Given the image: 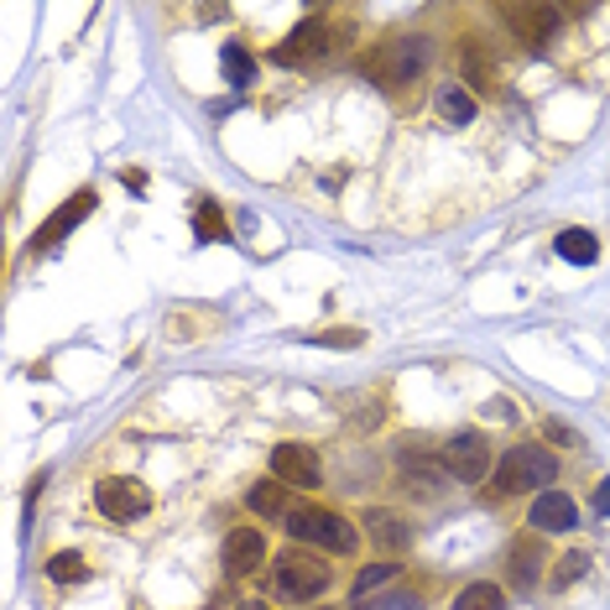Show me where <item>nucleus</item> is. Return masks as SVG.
Returning <instances> with one entry per match:
<instances>
[{
  "instance_id": "obj_15",
  "label": "nucleus",
  "mask_w": 610,
  "mask_h": 610,
  "mask_svg": "<svg viewBox=\"0 0 610 610\" xmlns=\"http://www.w3.org/2000/svg\"><path fill=\"white\" fill-rule=\"evenodd\" d=\"M459 73L469 79V89H475V94H495V58L480 43L459 47Z\"/></svg>"
},
{
  "instance_id": "obj_30",
  "label": "nucleus",
  "mask_w": 610,
  "mask_h": 610,
  "mask_svg": "<svg viewBox=\"0 0 610 610\" xmlns=\"http://www.w3.org/2000/svg\"><path fill=\"white\" fill-rule=\"evenodd\" d=\"M595 516H610V480H600V491H595Z\"/></svg>"
},
{
  "instance_id": "obj_27",
  "label": "nucleus",
  "mask_w": 610,
  "mask_h": 610,
  "mask_svg": "<svg viewBox=\"0 0 610 610\" xmlns=\"http://www.w3.org/2000/svg\"><path fill=\"white\" fill-rule=\"evenodd\" d=\"M371 610H428L418 600V595H392V600H381V606H371Z\"/></svg>"
},
{
  "instance_id": "obj_31",
  "label": "nucleus",
  "mask_w": 610,
  "mask_h": 610,
  "mask_svg": "<svg viewBox=\"0 0 610 610\" xmlns=\"http://www.w3.org/2000/svg\"><path fill=\"white\" fill-rule=\"evenodd\" d=\"M240 610H266V606H261V600H251V606H240Z\"/></svg>"
},
{
  "instance_id": "obj_7",
  "label": "nucleus",
  "mask_w": 610,
  "mask_h": 610,
  "mask_svg": "<svg viewBox=\"0 0 610 610\" xmlns=\"http://www.w3.org/2000/svg\"><path fill=\"white\" fill-rule=\"evenodd\" d=\"M94 506L110 516V522H136V516L152 512V491L141 480H125V475H105L94 486Z\"/></svg>"
},
{
  "instance_id": "obj_6",
  "label": "nucleus",
  "mask_w": 610,
  "mask_h": 610,
  "mask_svg": "<svg viewBox=\"0 0 610 610\" xmlns=\"http://www.w3.org/2000/svg\"><path fill=\"white\" fill-rule=\"evenodd\" d=\"M444 469L454 475V480H465V486H480V480H491V444H486V433H475V428H465V433H454L444 444Z\"/></svg>"
},
{
  "instance_id": "obj_12",
  "label": "nucleus",
  "mask_w": 610,
  "mask_h": 610,
  "mask_svg": "<svg viewBox=\"0 0 610 610\" xmlns=\"http://www.w3.org/2000/svg\"><path fill=\"white\" fill-rule=\"evenodd\" d=\"M89 210H94V188H79V193H73L69 204H63L58 214H52V219H47L43 230L32 235V251H52V246H58V240H63V235H69L73 225H79V219H89Z\"/></svg>"
},
{
  "instance_id": "obj_28",
  "label": "nucleus",
  "mask_w": 610,
  "mask_h": 610,
  "mask_svg": "<svg viewBox=\"0 0 610 610\" xmlns=\"http://www.w3.org/2000/svg\"><path fill=\"white\" fill-rule=\"evenodd\" d=\"M542 428H548V439H553V444H579V433H574V428H563V422H542Z\"/></svg>"
},
{
  "instance_id": "obj_29",
  "label": "nucleus",
  "mask_w": 610,
  "mask_h": 610,
  "mask_svg": "<svg viewBox=\"0 0 610 610\" xmlns=\"http://www.w3.org/2000/svg\"><path fill=\"white\" fill-rule=\"evenodd\" d=\"M486 418H501V422H512L516 412H512V402H506V397H491V402H486Z\"/></svg>"
},
{
  "instance_id": "obj_17",
  "label": "nucleus",
  "mask_w": 610,
  "mask_h": 610,
  "mask_svg": "<svg viewBox=\"0 0 610 610\" xmlns=\"http://www.w3.org/2000/svg\"><path fill=\"white\" fill-rule=\"evenodd\" d=\"M444 475H448V469H444V465L433 469V459H428V454H412V448H402V480H407V486H418L422 495H439Z\"/></svg>"
},
{
  "instance_id": "obj_25",
  "label": "nucleus",
  "mask_w": 610,
  "mask_h": 610,
  "mask_svg": "<svg viewBox=\"0 0 610 610\" xmlns=\"http://www.w3.org/2000/svg\"><path fill=\"white\" fill-rule=\"evenodd\" d=\"M585 569H589L585 553H563L559 569H553V589H569L574 579H585Z\"/></svg>"
},
{
  "instance_id": "obj_16",
  "label": "nucleus",
  "mask_w": 610,
  "mask_h": 610,
  "mask_svg": "<svg viewBox=\"0 0 610 610\" xmlns=\"http://www.w3.org/2000/svg\"><path fill=\"white\" fill-rule=\"evenodd\" d=\"M433 110H439V120H448V125H469V120H475V94H469L465 84H439Z\"/></svg>"
},
{
  "instance_id": "obj_4",
  "label": "nucleus",
  "mask_w": 610,
  "mask_h": 610,
  "mask_svg": "<svg viewBox=\"0 0 610 610\" xmlns=\"http://www.w3.org/2000/svg\"><path fill=\"white\" fill-rule=\"evenodd\" d=\"M328 563L303 553V548H287L277 563H272V595L287 600V606H303V600H319L328 595Z\"/></svg>"
},
{
  "instance_id": "obj_1",
  "label": "nucleus",
  "mask_w": 610,
  "mask_h": 610,
  "mask_svg": "<svg viewBox=\"0 0 610 610\" xmlns=\"http://www.w3.org/2000/svg\"><path fill=\"white\" fill-rule=\"evenodd\" d=\"M553 475H559V459H553V448L542 444H516L501 454V465L491 475V495L495 501H506V495H533V491H548L553 486Z\"/></svg>"
},
{
  "instance_id": "obj_24",
  "label": "nucleus",
  "mask_w": 610,
  "mask_h": 610,
  "mask_svg": "<svg viewBox=\"0 0 610 610\" xmlns=\"http://www.w3.org/2000/svg\"><path fill=\"white\" fill-rule=\"evenodd\" d=\"M392 579H402L397 563H371V569H360V579H355V600H366L371 589H386Z\"/></svg>"
},
{
  "instance_id": "obj_18",
  "label": "nucleus",
  "mask_w": 610,
  "mask_h": 610,
  "mask_svg": "<svg viewBox=\"0 0 610 610\" xmlns=\"http://www.w3.org/2000/svg\"><path fill=\"white\" fill-rule=\"evenodd\" d=\"M219 73H225L230 89H246V84L256 79V58H251L240 43H225V52H219Z\"/></svg>"
},
{
  "instance_id": "obj_19",
  "label": "nucleus",
  "mask_w": 610,
  "mask_h": 610,
  "mask_svg": "<svg viewBox=\"0 0 610 610\" xmlns=\"http://www.w3.org/2000/svg\"><path fill=\"white\" fill-rule=\"evenodd\" d=\"M246 501H251V512H261V516H287V486H282V480H256V486L246 491Z\"/></svg>"
},
{
  "instance_id": "obj_2",
  "label": "nucleus",
  "mask_w": 610,
  "mask_h": 610,
  "mask_svg": "<svg viewBox=\"0 0 610 610\" xmlns=\"http://www.w3.org/2000/svg\"><path fill=\"white\" fill-rule=\"evenodd\" d=\"M422 63H428V43H422L418 32H397V37H386V43H375L366 58H360V69L371 73L381 89H402L407 79H418Z\"/></svg>"
},
{
  "instance_id": "obj_9",
  "label": "nucleus",
  "mask_w": 610,
  "mask_h": 610,
  "mask_svg": "<svg viewBox=\"0 0 610 610\" xmlns=\"http://www.w3.org/2000/svg\"><path fill=\"white\" fill-rule=\"evenodd\" d=\"M272 480H282V486H298V491H319L324 465H319V454H313L308 444H277V448H272Z\"/></svg>"
},
{
  "instance_id": "obj_20",
  "label": "nucleus",
  "mask_w": 610,
  "mask_h": 610,
  "mask_svg": "<svg viewBox=\"0 0 610 610\" xmlns=\"http://www.w3.org/2000/svg\"><path fill=\"white\" fill-rule=\"evenodd\" d=\"M559 256L579 261V266H595V261H600V240H595L589 230H563L559 235Z\"/></svg>"
},
{
  "instance_id": "obj_10",
  "label": "nucleus",
  "mask_w": 610,
  "mask_h": 610,
  "mask_svg": "<svg viewBox=\"0 0 610 610\" xmlns=\"http://www.w3.org/2000/svg\"><path fill=\"white\" fill-rule=\"evenodd\" d=\"M261 563H266V538H261L256 527H235L230 538H225V574L251 579Z\"/></svg>"
},
{
  "instance_id": "obj_3",
  "label": "nucleus",
  "mask_w": 610,
  "mask_h": 610,
  "mask_svg": "<svg viewBox=\"0 0 610 610\" xmlns=\"http://www.w3.org/2000/svg\"><path fill=\"white\" fill-rule=\"evenodd\" d=\"M287 538L308 542V548H324L334 559H345L360 548V533H355V522H345L339 512H324V506H303V512H287Z\"/></svg>"
},
{
  "instance_id": "obj_11",
  "label": "nucleus",
  "mask_w": 610,
  "mask_h": 610,
  "mask_svg": "<svg viewBox=\"0 0 610 610\" xmlns=\"http://www.w3.org/2000/svg\"><path fill=\"white\" fill-rule=\"evenodd\" d=\"M527 522H533V533H569V527L579 522V506H574V495L542 491V495H533Z\"/></svg>"
},
{
  "instance_id": "obj_13",
  "label": "nucleus",
  "mask_w": 610,
  "mask_h": 610,
  "mask_svg": "<svg viewBox=\"0 0 610 610\" xmlns=\"http://www.w3.org/2000/svg\"><path fill=\"white\" fill-rule=\"evenodd\" d=\"M360 527H366V538H371L375 548H386V553H402V548L412 542V527H407V516H402V512H386V506H366Z\"/></svg>"
},
{
  "instance_id": "obj_23",
  "label": "nucleus",
  "mask_w": 610,
  "mask_h": 610,
  "mask_svg": "<svg viewBox=\"0 0 610 610\" xmlns=\"http://www.w3.org/2000/svg\"><path fill=\"white\" fill-rule=\"evenodd\" d=\"M89 574V563L79 559V553H52L47 559V579H58V585H79Z\"/></svg>"
},
{
  "instance_id": "obj_14",
  "label": "nucleus",
  "mask_w": 610,
  "mask_h": 610,
  "mask_svg": "<svg viewBox=\"0 0 610 610\" xmlns=\"http://www.w3.org/2000/svg\"><path fill=\"white\" fill-rule=\"evenodd\" d=\"M542 574V542L538 538H522L512 548V559H506V579H512L516 589H533Z\"/></svg>"
},
{
  "instance_id": "obj_26",
  "label": "nucleus",
  "mask_w": 610,
  "mask_h": 610,
  "mask_svg": "<svg viewBox=\"0 0 610 610\" xmlns=\"http://www.w3.org/2000/svg\"><path fill=\"white\" fill-rule=\"evenodd\" d=\"M308 339H313V345H345V350L360 345V334H355V328H345V334H308Z\"/></svg>"
},
{
  "instance_id": "obj_22",
  "label": "nucleus",
  "mask_w": 610,
  "mask_h": 610,
  "mask_svg": "<svg viewBox=\"0 0 610 610\" xmlns=\"http://www.w3.org/2000/svg\"><path fill=\"white\" fill-rule=\"evenodd\" d=\"M193 235H199V240H230V225H225L219 204L199 199V210H193Z\"/></svg>"
},
{
  "instance_id": "obj_5",
  "label": "nucleus",
  "mask_w": 610,
  "mask_h": 610,
  "mask_svg": "<svg viewBox=\"0 0 610 610\" xmlns=\"http://www.w3.org/2000/svg\"><path fill=\"white\" fill-rule=\"evenodd\" d=\"M334 26H328V16H308V22H298L292 32H287V43L272 47V63H282V69H298V63H313V58H324V52H334Z\"/></svg>"
},
{
  "instance_id": "obj_21",
  "label": "nucleus",
  "mask_w": 610,
  "mask_h": 610,
  "mask_svg": "<svg viewBox=\"0 0 610 610\" xmlns=\"http://www.w3.org/2000/svg\"><path fill=\"white\" fill-rule=\"evenodd\" d=\"M501 606H506V595L495 585H486V579H475V585H465L454 595V610H501Z\"/></svg>"
},
{
  "instance_id": "obj_8",
  "label": "nucleus",
  "mask_w": 610,
  "mask_h": 610,
  "mask_svg": "<svg viewBox=\"0 0 610 610\" xmlns=\"http://www.w3.org/2000/svg\"><path fill=\"white\" fill-rule=\"evenodd\" d=\"M501 16H506V26H512L522 43L538 47V52L559 37V26H563L559 5H501Z\"/></svg>"
}]
</instances>
